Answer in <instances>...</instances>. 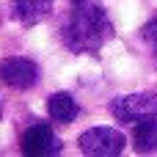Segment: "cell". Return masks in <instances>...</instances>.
Wrapping results in <instances>:
<instances>
[{
    "label": "cell",
    "instance_id": "obj_1",
    "mask_svg": "<svg viewBox=\"0 0 157 157\" xmlns=\"http://www.w3.org/2000/svg\"><path fill=\"white\" fill-rule=\"evenodd\" d=\"M113 39V25L105 8L94 0H75L69 17L61 25V41L75 55H97L105 41Z\"/></svg>",
    "mask_w": 157,
    "mask_h": 157
},
{
    "label": "cell",
    "instance_id": "obj_2",
    "mask_svg": "<svg viewBox=\"0 0 157 157\" xmlns=\"http://www.w3.org/2000/svg\"><path fill=\"white\" fill-rule=\"evenodd\" d=\"M110 116L121 124H138L144 119L157 116V94L152 91H138V94H124L110 102Z\"/></svg>",
    "mask_w": 157,
    "mask_h": 157
},
{
    "label": "cell",
    "instance_id": "obj_3",
    "mask_svg": "<svg viewBox=\"0 0 157 157\" xmlns=\"http://www.w3.org/2000/svg\"><path fill=\"white\" fill-rule=\"evenodd\" d=\"M77 144H80V152H83V155L116 157V155L124 152L127 138H124L119 130H113V127H91V130H86V132L77 138Z\"/></svg>",
    "mask_w": 157,
    "mask_h": 157
},
{
    "label": "cell",
    "instance_id": "obj_4",
    "mask_svg": "<svg viewBox=\"0 0 157 157\" xmlns=\"http://www.w3.org/2000/svg\"><path fill=\"white\" fill-rule=\"evenodd\" d=\"M0 83L14 88V91H28L39 83V66L30 58H6L0 61Z\"/></svg>",
    "mask_w": 157,
    "mask_h": 157
},
{
    "label": "cell",
    "instance_id": "obj_5",
    "mask_svg": "<svg viewBox=\"0 0 157 157\" xmlns=\"http://www.w3.org/2000/svg\"><path fill=\"white\" fill-rule=\"evenodd\" d=\"M19 149L28 157H47V155H58L63 149V144L58 141V135L52 132L50 124H33L22 132Z\"/></svg>",
    "mask_w": 157,
    "mask_h": 157
},
{
    "label": "cell",
    "instance_id": "obj_6",
    "mask_svg": "<svg viewBox=\"0 0 157 157\" xmlns=\"http://www.w3.org/2000/svg\"><path fill=\"white\" fill-rule=\"evenodd\" d=\"M55 0H11V17L19 25H39L52 14Z\"/></svg>",
    "mask_w": 157,
    "mask_h": 157
},
{
    "label": "cell",
    "instance_id": "obj_7",
    "mask_svg": "<svg viewBox=\"0 0 157 157\" xmlns=\"http://www.w3.org/2000/svg\"><path fill=\"white\" fill-rule=\"evenodd\" d=\"M47 113H50V119L58 121V124H72V121L80 116V105L75 102L72 94L58 91V94H52V97L47 99Z\"/></svg>",
    "mask_w": 157,
    "mask_h": 157
},
{
    "label": "cell",
    "instance_id": "obj_8",
    "mask_svg": "<svg viewBox=\"0 0 157 157\" xmlns=\"http://www.w3.org/2000/svg\"><path fill=\"white\" fill-rule=\"evenodd\" d=\"M132 146L138 155H155L157 152V116L132 124Z\"/></svg>",
    "mask_w": 157,
    "mask_h": 157
},
{
    "label": "cell",
    "instance_id": "obj_9",
    "mask_svg": "<svg viewBox=\"0 0 157 157\" xmlns=\"http://www.w3.org/2000/svg\"><path fill=\"white\" fill-rule=\"evenodd\" d=\"M141 39L146 41V47L155 52V58H157V19H149V22L141 28Z\"/></svg>",
    "mask_w": 157,
    "mask_h": 157
},
{
    "label": "cell",
    "instance_id": "obj_10",
    "mask_svg": "<svg viewBox=\"0 0 157 157\" xmlns=\"http://www.w3.org/2000/svg\"><path fill=\"white\" fill-rule=\"evenodd\" d=\"M0 116H3V105H0Z\"/></svg>",
    "mask_w": 157,
    "mask_h": 157
}]
</instances>
